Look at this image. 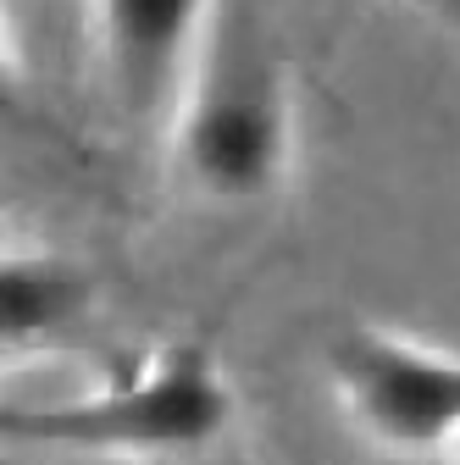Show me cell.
Listing matches in <instances>:
<instances>
[{
	"label": "cell",
	"instance_id": "cell-4",
	"mask_svg": "<svg viewBox=\"0 0 460 465\" xmlns=\"http://www.w3.org/2000/svg\"><path fill=\"white\" fill-rule=\"evenodd\" d=\"M216 0H89L95 67L128 116L172 123Z\"/></svg>",
	"mask_w": 460,
	"mask_h": 465
},
{
	"label": "cell",
	"instance_id": "cell-6",
	"mask_svg": "<svg viewBox=\"0 0 460 465\" xmlns=\"http://www.w3.org/2000/svg\"><path fill=\"white\" fill-rule=\"evenodd\" d=\"M422 6H427L449 34H460V0H422Z\"/></svg>",
	"mask_w": 460,
	"mask_h": 465
},
{
	"label": "cell",
	"instance_id": "cell-2",
	"mask_svg": "<svg viewBox=\"0 0 460 465\" xmlns=\"http://www.w3.org/2000/svg\"><path fill=\"white\" fill-rule=\"evenodd\" d=\"M227 421H234V388L216 355L205 343H161L155 355L78 399L6 411V438L117 460H189L211 449Z\"/></svg>",
	"mask_w": 460,
	"mask_h": 465
},
{
	"label": "cell",
	"instance_id": "cell-1",
	"mask_svg": "<svg viewBox=\"0 0 460 465\" xmlns=\"http://www.w3.org/2000/svg\"><path fill=\"white\" fill-rule=\"evenodd\" d=\"M166 139L184 189L211 205H261L289 183L295 89L272 34L245 0H216Z\"/></svg>",
	"mask_w": 460,
	"mask_h": 465
},
{
	"label": "cell",
	"instance_id": "cell-5",
	"mask_svg": "<svg viewBox=\"0 0 460 465\" xmlns=\"http://www.w3.org/2000/svg\"><path fill=\"white\" fill-rule=\"evenodd\" d=\"M89 300V282L67 255L50 250H6V272H0V338L6 355H28V349L50 343L55 332H67Z\"/></svg>",
	"mask_w": 460,
	"mask_h": 465
},
{
	"label": "cell",
	"instance_id": "cell-3",
	"mask_svg": "<svg viewBox=\"0 0 460 465\" xmlns=\"http://www.w3.org/2000/svg\"><path fill=\"white\" fill-rule=\"evenodd\" d=\"M333 393L377 449L444 454L460 438V355L388 327H350L327 349Z\"/></svg>",
	"mask_w": 460,
	"mask_h": 465
}]
</instances>
